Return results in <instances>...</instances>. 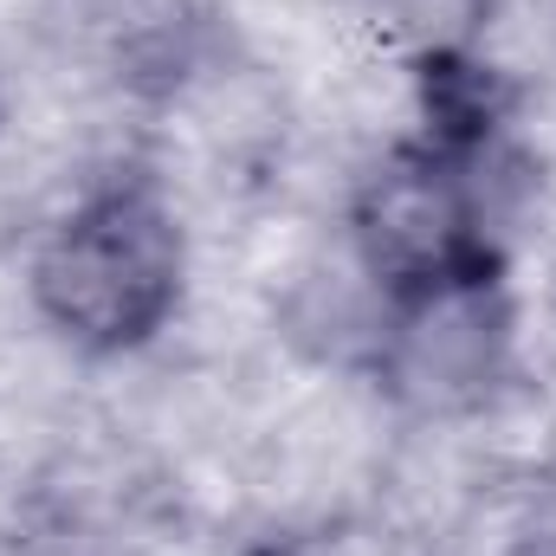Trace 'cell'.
Returning <instances> with one entry per match:
<instances>
[{"label":"cell","mask_w":556,"mask_h":556,"mask_svg":"<svg viewBox=\"0 0 556 556\" xmlns=\"http://www.w3.org/2000/svg\"><path fill=\"white\" fill-rule=\"evenodd\" d=\"M518 356V311L498 273L440 278L402 298H382L369 343L376 389L408 420H472L485 415Z\"/></svg>","instance_id":"3957f363"},{"label":"cell","mask_w":556,"mask_h":556,"mask_svg":"<svg viewBox=\"0 0 556 556\" xmlns=\"http://www.w3.org/2000/svg\"><path fill=\"white\" fill-rule=\"evenodd\" d=\"M194 247L155 175H111L72 194L26 266L33 317L91 363L149 350L188 304Z\"/></svg>","instance_id":"6da1fadb"},{"label":"cell","mask_w":556,"mask_h":556,"mask_svg":"<svg viewBox=\"0 0 556 556\" xmlns=\"http://www.w3.org/2000/svg\"><path fill=\"white\" fill-rule=\"evenodd\" d=\"M485 142H395L350 188V260L382 298L440 278L498 273L492 201L479 175Z\"/></svg>","instance_id":"7a4b0ae2"}]
</instances>
